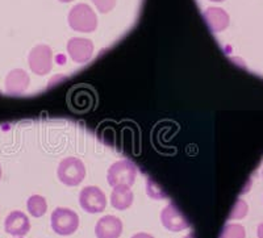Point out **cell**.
Segmentation results:
<instances>
[{
    "mask_svg": "<svg viewBox=\"0 0 263 238\" xmlns=\"http://www.w3.org/2000/svg\"><path fill=\"white\" fill-rule=\"evenodd\" d=\"M69 25L77 32L90 33L98 27V17L90 6L87 4H75L70 9L67 16Z\"/></svg>",
    "mask_w": 263,
    "mask_h": 238,
    "instance_id": "obj_1",
    "label": "cell"
},
{
    "mask_svg": "<svg viewBox=\"0 0 263 238\" xmlns=\"http://www.w3.org/2000/svg\"><path fill=\"white\" fill-rule=\"evenodd\" d=\"M57 176L65 186L75 187L83 182L86 176V167L79 158L67 157L58 164Z\"/></svg>",
    "mask_w": 263,
    "mask_h": 238,
    "instance_id": "obj_2",
    "label": "cell"
},
{
    "mask_svg": "<svg viewBox=\"0 0 263 238\" xmlns=\"http://www.w3.org/2000/svg\"><path fill=\"white\" fill-rule=\"evenodd\" d=\"M137 166L133 162L126 161H117L109 166L107 173L108 185L112 187L116 186H133L136 178H137Z\"/></svg>",
    "mask_w": 263,
    "mask_h": 238,
    "instance_id": "obj_3",
    "label": "cell"
},
{
    "mask_svg": "<svg viewBox=\"0 0 263 238\" xmlns=\"http://www.w3.org/2000/svg\"><path fill=\"white\" fill-rule=\"evenodd\" d=\"M79 216L70 208L58 207L51 213V228L57 234L70 235L78 230Z\"/></svg>",
    "mask_w": 263,
    "mask_h": 238,
    "instance_id": "obj_4",
    "label": "cell"
},
{
    "mask_svg": "<svg viewBox=\"0 0 263 238\" xmlns=\"http://www.w3.org/2000/svg\"><path fill=\"white\" fill-rule=\"evenodd\" d=\"M28 63L34 74H49L53 67V51L48 45H37L30 50Z\"/></svg>",
    "mask_w": 263,
    "mask_h": 238,
    "instance_id": "obj_5",
    "label": "cell"
},
{
    "mask_svg": "<svg viewBox=\"0 0 263 238\" xmlns=\"http://www.w3.org/2000/svg\"><path fill=\"white\" fill-rule=\"evenodd\" d=\"M79 204L87 213H102L107 207V197L96 186H87L79 194Z\"/></svg>",
    "mask_w": 263,
    "mask_h": 238,
    "instance_id": "obj_6",
    "label": "cell"
},
{
    "mask_svg": "<svg viewBox=\"0 0 263 238\" xmlns=\"http://www.w3.org/2000/svg\"><path fill=\"white\" fill-rule=\"evenodd\" d=\"M161 223L166 229L171 232H182L190 226L189 220L174 203H170L167 207L162 209Z\"/></svg>",
    "mask_w": 263,
    "mask_h": 238,
    "instance_id": "obj_7",
    "label": "cell"
},
{
    "mask_svg": "<svg viewBox=\"0 0 263 238\" xmlns=\"http://www.w3.org/2000/svg\"><path fill=\"white\" fill-rule=\"evenodd\" d=\"M67 53L75 63L88 62L93 54L92 41L82 37H74L67 42Z\"/></svg>",
    "mask_w": 263,
    "mask_h": 238,
    "instance_id": "obj_8",
    "label": "cell"
},
{
    "mask_svg": "<svg viewBox=\"0 0 263 238\" xmlns=\"http://www.w3.org/2000/svg\"><path fill=\"white\" fill-rule=\"evenodd\" d=\"M4 230L8 234L21 237L30 230V221L27 214L21 211H13L8 214L4 221Z\"/></svg>",
    "mask_w": 263,
    "mask_h": 238,
    "instance_id": "obj_9",
    "label": "cell"
},
{
    "mask_svg": "<svg viewBox=\"0 0 263 238\" xmlns=\"http://www.w3.org/2000/svg\"><path fill=\"white\" fill-rule=\"evenodd\" d=\"M123 233V223L116 216H104L96 223L95 235L98 238H120Z\"/></svg>",
    "mask_w": 263,
    "mask_h": 238,
    "instance_id": "obj_10",
    "label": "cell"
},
{
    "mask_svg": "<svg viewBox=\"0 0 263 238\" xmlns=\"http://www.w3.org/2000/svg\"><path fill=\"white\" fill-rule=\"evenodd\" d=\"M30 79L25 70L15 69L6 77V89L9 95H21L29 87Z\"/></svg>",
    "mask_w": 263,
    "mask_h": 238,
    "instance_id": "obj_11",
    "label": "cell"
},
{
    "mask_svg": "<svg viewBox=\"0 0 263 238\" xmlns=\"http://www.w3.org/2000/svg\"><path fill=\"white\" fill-rule=\"evenodd\" d=\"M204 19L212 32H222L229 25V15L227 11L218 7H210L204 12Z\"/></svg>",
    "mask_w": 263,
    "mask_h": 238,
    "instance_id": "obj_12",
    "label": "cell"
},
{
    "mask_svg": "<svg viewBox=\"0 0 263 238\" xmlns=\"http://www.w3.org/2000/svg\"><path fill=\"white\" fill-rule=\"evenodd\" d=\"M133 192L129 186H116L111 194V204L119 211H125L133 204Z\"/></svg>",
    "mask_w": 263,
    "mask_h": 238,
    "instance_id": "obj_13",
    "label": "cell"
},
{
    "mask_svg": "<svg viewBox=\"0 0 263 238\" xmlns=\"http://www.w3.org/2000/svg\"><path fill=\"white\" fill-rule=\"evenodd\" d=\"M27 208L33 217H42L48 211V203L41 195H32L27 202Z\"/></svg>",
    "mask_w": 263,
    "mask_h": 238,
    "instance_id": "obj_14",
    "label": "cell"
},
{
    "mask_svg": "<svg viewBox=\"0 0 263 238\" xmlns=\"http://www.w3.org/2000/svg\"><path fill=\"white\" fill-rule=\"evenodd\" d=\"M220 238H246L245 228L238 224H228L224 226Z\"/></svg>",
    "mask_w": 263,
    "mask_h": 238,
    "instance_id": "obj_15",
    "label": "cell"
},
{
    "mask_svg": "<svg viewBox=\"0 0 263 238\" xmlns=\"http://www.w3.org/2000/svg\"><path fill=\"white\" fill-rule=\"evenodd\" d=\"M248 213V204H246L243 200L238 199L234 204L233 209L230 212L229 218L230 220H239V218H243Z\"/></svg>",
    "mask_w": 263,
    "mask_h": 238,
    "instance_id": "obj_16",
    "label": "cell"
},
{
    "mask_svg": "<svg viewBox=\"0 0 263 238\" xmlns=\"http://www.w3.org/2000/svg\"><path fill=\"white\" fill-rule=\"evenodd\" d=\"M146 191H147V194H149L150 197H153V199H164L166 197V195L163 194V191L161 190V188L157 186V183H154L152 180V179H149L147 180V187H146Z\"/></svg>",
    "mask_w": 263,
    "mask_h": 238,
    "instance_id": "obj_17",
    "label": "cell"
},
{
    "mask_svg": "<svg viewBox=\"0 0 263 238\" xmlns=\"http://www.w3.org/2000/svg\"><path fill=\"white\" fill-rule=\"evenodd\" d=\"M92 3L95 4L96 8L102 13L111 12L112 9L116 6V0H92Z\"/></svg>",
    "mask_w": 263,
    "mask_h": 238,
    "instance_id": "obj_18",
    "label": "cell"
},
{
    "mask_svg": "<svg viewBox=\"0 0 263 238\" xmlns=\"http://www.w3.org/2000/svg\"><path fill=\"white\" fill-rule=\"evenodd\" d=\"M132 238H154L152 234H149V233H137V234H135Z\"/></svg>",
    "mask_w": 263,
    "mask_h": 238,
    "instance_id": "obj_19",
    "label": "cell"
},
{
    "mask_svg": "<svg viewBox=\"0 0 263 238\" xmlns=\"http://www.w3.org/2000/svg\"><path fill=\"white\" fill-rule=\"evenodd\" d=\"M257 234H258V238H263V223L258 226Z\"/></svg>",
    "mask_w": 263,
    "mask_h": 238,
    "instance_id": "obj_20",
    "label": "cell"
},
{
    "mask_svg": "<svg viewBox=\"0 0 263 238\" xmlns=\"http://www.w3.org/2000/svg\"><path fill=\"white\" fill-rule=\"evenodd\" d=\"M184 238H195V235H194V233H190V234L185 235Z\"/></svg>",
    "mask_w": 263,
    "mask_h": 238,
    "instance_id": "obj_21",
    "label": "cell"
},
{
    "mask_svg": "<svg viewBox=\"0 0 263 238\" xmlns=\"http://www.w3.org/2000/svg\"><path fill=\"white\" fill-rule=\"evenodd\" d=\"M60 2H62V3H70L72 0H60Z\"/></svg>",
    "mask_w": 263,
    "mask_h": 238,
    "instance_id": "obj_22",
    "label": "cell"
},
{
    "mask_svg": "<svg viewBox=\"0 0 263 238\" xmlns=\"http://www.w3.org/2000/svg\"><path fill=\"white\" fill-rule=\"evenodd\" d=\"M213 3H220V2H224V0H211Z\"/></svg>",
    "mask_w": 263,
    "mask_h": 238,
    "instance_id": "obj_23",
    "label": "cell"
},
{
    "mask_svg": "<svg viewBox=\"0 0 263 238\" xmlns=\"http://www.w3.org/2000/svg\"><path fill=\"white\" fill-rule=\"evenodd\" d=\"M0 179H2V166H0Z\"/></svg>",
    "mask_w": 263,
    "mask_h": 238,
    "instance_id": "obj_24",
    "label": "cell"
},
{
    "mask_svg": "<svg viewBox=\"0 0 263 238\" xmlns=\"http://www.w3.org/2000/svg\"><path fill=\"white\" fill-rule=\"evenodd\" d=\"M262 176H263V170H262Z\"/></svg>",
    "mask_w": 263,
    "mask_h": 238,
    "instance_id": "obj_25",
    "label": "cell"
},
{
    "mask_svg": "<svg viewBox=\"0 0 263 238\" xmlns=\"http://www.w3.org/2000/svg\"><path fill=\"white\" fill-rule=\"evenodd\" d=\"M20 238H21V237H20Z\"/></svg>",
    "mask_w": 263,
    "mask_h": 238,
    "instance_id": "obj_26",
    "label": "cell"
}]
</instances>
